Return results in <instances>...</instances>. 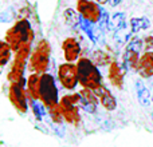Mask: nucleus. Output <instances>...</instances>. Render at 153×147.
<instances>
[{
  "mask_svg": "<svg viewBox=\"0 0 153 147\" xmlns=\"http://www.w3.org/2000/svg\"><path fill=\"white\" fill-rule=\"evenodd\" d=\"M13 15H15L13 10H12V8H8V10L3 11V12L0 13V21H3V23H7V21H10L11 19L13 18Z\"/></svg>",
  "mask_w": 153,
  "mask_h": 147,
  "instance_id": "nucleus-25",
  "label": "nucleus"
},
{
  "mask_svg": "<svg viewBox=\"0 0 153 147\" xmlns=\"http://www.w3.org/2000/svg\"><path fill=\"white\" fill-rule=\"evenodd\" d=\"M31 106H32V111H34V114H35V116H36V119L38 121H42V118H43V114H45V110H43V106H40L39 103L36 102V99H32L31 98Z\"/></svg>",
  "mask_w": 153,
  "mask_h": 147,
  "instance_id": "nucleus-24",
  "label": "nucleus"
},
{
  "mask_svg": "<svg viewBox=\"0 0 153 147\" xmlns=\"http://www.w3.org/2000/svg\"><path fill=\"white\" fill-rule=\"evenodd\" d=\"M95 1H97L98 4H106V3H108L109 0H95Z\"/></svg>",
  "mask_w": 153,
  "mask_h": 147,
  "instance_id": "nucleus-28",
  "label": "nucleus"
},
{
  "mask_svg": "<svg viewBox=\"0 0 153 147\" xmlns=\"http://www.w3.org/2000/svg\"><path fill=\"white\" fill-rule=\"evenodd\" d=\"M58 104L61 107L66 122H69L71 124H78L81 122V115H79L78 108V104H81V94L66 95L59 100Z\"/></svg>",
  "mask_w": 153,
  "mask_h": 147,
  "instance_id": "nucleus-5",
  "label": "nucleus"
},
{
  "mask_svg": "<svg viewBox=\"0 0 153 147\" xmlns=\"http://www.w3.org/2000/svg\"><path fill=\"white\" fill-rule=\"evenodd\" d=\"M93 62H94L97 66H105V64L110 63L109 56L106 55L105 52H102V51H95V52L93 54Z\"/></svg>",
  "mask_w": 153,
  "mask_h": 147,
  "instance_id": "nucleus-23",
  "label": "nucleus"
},
{
  "mask_svg": "<svg viewBox=\"0 0 153 147\" xmlns=\"http://www.w3.org/2000/svg\"><path fill=\"white\" fill-rule=\"evenodd\" d=\"M136 91H137V98L138 102L143 107H149L152 103V96L149 94V90L146 88V86L143 83V80L136 82Z\"/></svg>",
  "mask_w": 153,
  "mask_h": 147,
  "instance_id": "nucleus-16",
  "label": "nucleus"
},
{
  "mask_svg": "<svg viewBox=\"0 0 153 147\" xmlns=\"http://www.w3.org/2000/svg\"><path fill=\"white\" fill-rule=\"evenodd\" d=\"M76 10H78L82 19L91 21V23H98L103 12L98 5V3L91 1V0H78L76 1Z\"/></svg>",
  "mask_w": 153,
  "mask_h": 147,
  "instance_id": "nucleus-6",
  "label": "nucleus"
},
{
  "mask_svg": "<svg viewBox=\"0 0 153 147\" xmlns=\"http://www.w3.org/2000/svg\"><path fill=\"white\" fill-rule=\"evenodd\" d=\"M98 98H100V100H101V104H102L108 111L116 110L117 100H116V98H114V95L111 94L108 88L101 87V88L98 90Z\"/></svg>",
  "mask_w": 153,
  "mask_h": 147,
  "instance_id": "nucleus-13",
  "label": "nucleus"
},
{
  "mask_svg": "<svg viewBox=\"0 0 153 147\" xmlns=\"http://www.w3.org/2000/svg\"><path fill=\"white\" fill-rule=\"evenodd\" d=\"M145 47H146V50H149V48L153 47V36L145 37Z\"/></svg>",
  "mask_w": 153,
  "mask_h": 147,
  "instance_id": "nucleus-26",
  "label": "nucleus"
},
{
  "mask_svg": "<svg viewBox=\"0 0 153 147\" xmlns=\"http://www.w3.org/2000/svg\"><path fill=\"white\" fill-rule=\"evenodd\" d=\"M48 114H50L53 122H55V123H62V121L65 119L59 104H55V106H53V107L48 108Z\"/></svg>",
  "mask_w": 153,
  "mask_h": 147,
  "instance_id": "nucleus-22",
  "label": "nucleus"
},
{
  "mask_svg": "<svg viewBox=\"0 0 153 147\" xmlns=\"http://www.w3.org/2000/svg\"><path fill=\"white\" fill-rule=\"evenodd\" d=\"M152 102H153V94H152Z\"/></svg>",
  "mask_w": 153,
  "mask_h": 147,
  "instance_id": "nucleus-29",
  "label": "nucleus"
},
{
  "mask_svg": "<svg viewBox=\"0 0 153 147\" xmlns=\"http://www.w3.org/2000/svg\"><path fill=\"white\" fill-rule=\"evenodd\" d=\"M12 48L5 40H0V67H4L8 64L11 59Z\"/></svg>",
  "mask_w": 153,
  "mask_h": 147,
  "instance_id": "nucleus-18",
  "label": "nucleus"
},
{
  "mask_svg": "<svg viewBox=\"0 0 153 147\" xmlns=\"http://www.w3.org/2000/svg\"><path fill=\"white\" fill-rule=\"evenodd\" d=\"M109 28L116 29V31H122V29L126 27V19H125V15L122 12H116L111 19L109 20Z\"/></svg>",
  "mask_w": 153,
  "mask_h": 147,
  "instance_id": "nucleus-17",
  "label": "nucleus"
},
{
  "mask_svg": "<svg viewBox=\"0 0 153 147\" xmlns=\"http://www.w3.org/2000/svg\"><path fill=\"white\" fill-rule=\"evenodd\" d=\"M79 94H81V104L79 106L85 111H87V112H94L95 108H97V103H98L95 91L90 88H83Z\"/></svg>",
  "mask_w": 153,
  "mask_h": 147,
  "instance_id": "nucleus-11",
  "label": "nucleus"
},
{
  "mask_svg": "<svg viewBox=\"0 0 153 147\" xmlns=\"http://www.w3.org/2000/svg\"><path fill=\"white\" fill-rule=\"evenodd\" d=\"M110 1V4L113 5V7H116V5H118L120 3H121V0H109Z\"/></svg>",
  "mask_w": 153,
  "mask_h": 147,
  "instance_id": "nucleus-27",
  "label": "nucleus"
},
{
  "mask_svg": "<svg viewBox=\"0 0 153 147\" xmlns=\"http://www.w3.org/2000/svg\"><path fill=\"white\" fill-rule=\"evenodd\" d=\"M62 50H63V55L65 59L70 63L79 58V54H81V46L76 42L74 37H67L65 39L63 44H62Z\"/></svg>",
  "mask_w": 153,
  "mask_h": 147,
  "instance_id": "nucleus-10",
  "label": "nucleus"
},
{
  "mask_svg": "<svg viewBox=\"0 0 153 147\" xmlns=\"http://www.w3.org/2000/svg\"><path fill=\"white\" fill-rule=\"evenodd\" d=\"M39 100L47 108L58 104V88L55 86V79L51 74H42L40 76V86H39Z\"/></svg>",
  "mask_w": 153,
  "mask_h": 147,
  "instance_id": "nucleus-3",
  "label": "nucleus"
},
{
  "mask_svg": "<svg viewBox=\"0 0 153 147\" xmlns=\"http://www.w3.org/2000/svg\"><path fill=\"white\" fill-rule=\"evenodd\" d=\"M81 28L83 29L85 32H86V35L90 37V40H93V42H97L98 40V36H100V32L95 31V27H94V23H91V21H87L85 20V19H81Z\"/></svg>",
  "mask_w": 153,
  "mask_h": 147,
  "instance_id": "nucleus-19",
  "label": "nucleus"
},
{
  "mask_svg": "<svg viewBox=\"0 0 153 147\" xmlns=\"http://www.w3.org/2000/svg\"><path fill=\"white\" fill-rule=\"evenodd\" d=\"M152 119H153V114H152Z\"/></svg>",
  "mask_w": 153,
  "mask_h": 147,
  "instance_id": "nucleus-30",
  "label": "nucleus"
},
{
  "mask_svg": "<svg viewBox=\"0 0 153 147\" xmlns=\"http://www.w3.org/2000/svg\"><path fill=\"white\" fill-rule=\"evenodd\" d=\"M143 48V40L140 39H134L128 44L126 51H125V58H124V63L126 68H132V70H137L138 66V60H140V51Z\"/></svg>",
  "mask_w": 153,
  "mask_h": 147,
  "instance_id": "nucleus-9",
  "label": "nucleus"
},
{
  "mask_svg": "<svg viewBox=\"0 0 153 147\" xmlns=\"http://www.w3.org/2000/svg\"><path fill=\"white\" fill-rule=\"evenodd\" d=\"M109 80L117 88H122V84H124V74L121 71V67L113 62L109 67Z\"/></svg>",
  "mask_w": 153,
  "mask_h": 147,
  "instance_id": "nucleus-15",
  "label": "nucleus"
},
{
  "mask_svg": "<svg viewBox=\"0 0 153 147\" xmlns=\"http://www.w3.org/2000/svg\"><path fill=\"white\" fill-rule=\"evenodd\" d=\"M76 70H78V79L82 87L94 90V91H98L102 87L101 84L102 76L94 62L87 58H81L76 63Z\"/></svg>",
  "mask_w": 153,
  "mask_h": 147,
  "instance_id": "nucleus-1",
  "label": "nucleus"
},
{
  "mask_svg": "<svg viewBox=\"0 0 153 147\" xmlns=\"http://www.w3.org/2000/svg\"><path fill=\"white\" fill-rule=\"evenodd\" d=\"M50 52L51 48L47 40H40L35 51L30 58V68L38 74H45L50 66Z\"/></svg>",
  "mask_w": 153,
  "mask_h": 147,
  "instance_id": "nucleus-4",
  "label": "nucleus"
},
{
  "mask_svg": "<svg viewBox=\"0 0 153 147\" xmlns=\"http://www.w3.org/2000/svg\"><path fill=\"white\" fill-rule=\"evenodd\" d=\"M58 78L61 84L66 90H74L76 84L79 83L76 64H73L70 62L61 64L58 68Z\"/></svg>",
  "mask_w": 153,
  "mask_h": 147,
  "instance_id": "nucleus-7",
  "label": "nucleus"
},
{
  "mask_svg": "<svg viewBox=\"0 0 153 147\" xmlns=\"http://www.w3.org/2000/svg\"><path fill=\"white\" fill-rule=\"evenodd\" d=\"M63 18H65V20H66V23L69 24V26L75 27L78 23H81V18H79L78 12H75L73 8H67V10L65 11Z\"/></svg>",
  "mask_w": 153,
  "mask_h": 147,
  "instance_id": "nucleus-21",
  "label": "nucleus"
},
{
  "mask_svg": "<svg viewBox=\"0 0 153 147\" xmlns=\"http://www.w3.org/2000/svg\"><path fill=\"white\" fill-rule=\"evenodd\" d=\"M8 95H10V100L13 104V107L16 108V111H19L22 114L27 112V110H28V107H27V96L22 83H11Z\"/></svg>",
  "mask_w": 153,
  "mask_h": 147,
  "instance_id": "nucleus-8",
  "label": "nucleus"
},
{
  "mask_svg": "<svg viewBox=\"0 0 153 147\" xmlns=\"http://www.w3.org/2000/svg\"><path fill=\"white\" fill-rule=\"evenodd\" d=\"M34 39V32L31 29V24L28 20L22 19L18 23H15L5 34V42L11 46L12 51H18L26 43H32Z\"/></svg>",
  "mask_w": 153,
  "mask_h": 147,
  "instance_id": "nucleus-2",
  "label": "nucleus"
},
{
  "mask_svg": "<svg viewBox=\"0 0 153 147\" xmlns=\"http://www.w3.org/2000/svg\"><path fill=\"white\" fill-rule=\"evenodd\" d=\"M137 72L143 78H151V76H153V51H146L143 56H140Z\"/></svg>",
  "mask_w": 153,
  "mask_h": 147,
  "instance_id": "nucleus-12",
  "label": "nucleus"
},
{
  "mask_svg": "<svg viewBox=\"0 0 153 147\" xmlns=\"http://www.w3.org/2000/svg\"><path fill=\"white\" fill-rule=\"evenodd\" d=\"M151 23L146 18H133L130 20V28H132V32L136 34V32L141 31V29H146L149 28Z\"/></svg>",
  "mask_w": 153,
  "mask_h": 147,
  "instance_id": "nucleus-20",
  "label": "nucleus"
},
{
  "mask_svg": "<svg viewBox=\"0 0 153 147\" xmlns=\"http://www.w3.org/2000/svg\"><path fill=\"white\" fill-rule=\"evenodd\" d=\"M40 74L34 72L32 75H30L28 80H27V92L28 96L32 99L39 100V86H40Z\"/></svg>",
  "mask_w": 153,
  "mask_h": 147,
  "instance_id": "nucleus-14",
  "label": "nucleus"
}]
</instances>
